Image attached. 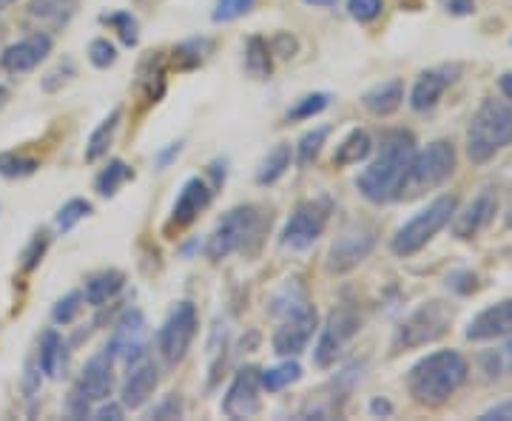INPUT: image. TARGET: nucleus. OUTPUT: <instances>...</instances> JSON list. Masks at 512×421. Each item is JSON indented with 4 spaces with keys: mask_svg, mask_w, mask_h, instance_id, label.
Wrapping results in <instances>:
<instances>
[{
    "mask_svg": "<svg viewBox=\"0 0 512 421\" xmlns=\"http://www.w3.org/2000/svg\"><path fill=\"white\" fill-rule=\"evenodd\" d=\"M413 154H416V137L410 131H384L379 157L367 165L365 171L359 174V180H356L362 197L376 202V205L393 200Z\"/></svg>",
    "mask_w": 512,
    "mask_h": 421,
    "instance_id": "obj_1",
    "label": "nucleus"
},
{
    "mask_svg": "<svg viewBox=\"0 0 512 421\" xmlns=\"http://www.w3.org/2000/svg\"><path fill=\"white\" fill-rule=\"evenodd\" d=\"M470 367L458 350H436L419 359L407 373V390L413 402L421 407H441L456 396V390L467 382Z\"/></svg>",
    "mask_w": 512,
    "mask_h": 421,
    "instance_id": "obj_2",
    "label": "nucleus"
},
{
    "mask_svg": "<svg viewBox=\"0 0 512 421\" xmlns=\"http://www.w3.org/2000/svg\"><path fill=\"white\" fill-rule=\"evenodd\" d=\"M271 313L279 316V328L274 333V353H279V356H299L302 350L308 348L311 336L316 333V325H319L316 308L308 302L305 291L296 282L285 285L274 296Z\"/></svg>",
    "mask_w": 512,
    "mask_h": 421,
    "instance_id": "obj_3",
    "label": "nucleus"
},
{
    "mask_svg": "<svg viewBox=\"0 0 512 421\" xmlns=\"http://www.w3.org/2000/svg\"><path fill=\"white\" fill-rule=\"evenodd\" d=\"M456 163V146L447 140H436L427 148H421L410 157V165L404 171L393 200H416V197H424L427 191H436L456 174Z\"/></svg>",
    "mask_w": 512,
    "mask_h": 421,
    "instance_id": "obj_4",
    "label": "nucleus"
},
{
    "mask_svg": "<svg viewBox=\"0 0 512 421\" xmlns=\"http://www.w3.org/2000/svg\"><path fill=\"white\" fill-rule=\"evenodd\" d=\"M512 143V106L487 97L470 120L467 129V157L476 165L493 160L501 148Z\"/></svg>",
    "mask_w": 512,
    "mask_h": 421,
    "instance_id": "obj_5",
    "label": "nucleus"
},
{
    "mask_svg": "<svg viewBox=\"0 0 512 421\" xmlns=\"http://www.w3.org/2000/svg\"><path fill=\"white\" fill-rule=\"evenodd\" d=\"M262 231H265V214L256 205L231 208L211 231L205 242V254L211 262H222L237 251H254L251 242H259Z\"/></svg>",
    "mask_w": 512,
    "mask_h": 421,
    "instance_id": "obj_6",
    "label": "nucleus"
},
{
    "mask_svg": "<svg viewBox=\"0 0 512 421\" xmlns=\"http://www.w3.org/2000/svg\"><path fill=\"white\" fill-rule=\"evenodd\" d=\"M456 211L458 200L453 194H444L439 200H433L427 208H421L413 220H407L402 228L396 231V237L390 239V251H393L396 257L404 259L419 254L427 242H433V237L439 234L441 228L450 225V220L456 217Z\"/></svg>",
    "mask_w": 512,
    "mask_h": 421,
    "instance_id": "obj_7",
    "label": "nucleus"
},
{
    "mask_svg": "<svg viewBox=\"0 0 512 421\" xmlns=\"http://www.w3.org/2000/svg\"><path fill=\"white\" fill-rule=\"evenodd\" d=\"M450 322H453V305H447L441 299H430L399 325L393 348L416 350L424 348V345H433L436 339H441L450 330Z\"/></svg>",
    "mask_w": 512,
    "mask_h": 421,
    "instance_id": "obj_8",
    "label": "nucleus"
},
{
    "mask_svg": "<svg viewBox=\"0 0 512 421\" xmlns=\"http://www.w3.org/2000/svg\"><path fill=\"white\" fill-rule=\"evenodd\" d=\"M330 214H333V202L330 197H313V200L299 202L293 208L291 220L282 228V248L288 251H308L316 239L325 234Z\"/></svg>",
    "mask_w": 512,
    "mask_h": 421,
    "instance_id": "obj_9",
    "label": "nucleus"
},
{
    "mask_svg": "<svg viewBox=\"0 0 512 421\" xmlns=\"http://www.w3.org/2000/svg\"><path fill=\"white\" fill-rule=\"evenodd\" d=\"M111 390H114V356L109 350H100L97 356H92L77 385L72 390V413L77 419H86L92 413V404L109 402Z\"/></svg>",
    "mask_w": 512,
    "mask_h": 421,
    "instance_id": "obj_10",
    "label": "nucleus"
},
{
    "mask_svg": "<svg viewBox=\"0 0 512 421\" xmlns=\"http://www.w3.org/2000/svg\"><path fill=\"white\" fill-rule=\"evenodd\" d=\"M197 328H200L197 308L188 299L177 302L171 308V313L165 316L160 333H157V348H160V356H163L165 365H180L183 362L191 342H194V336H197Z\"/></svg>",
    "mask_w": 512,
    "mask_h": 421,
    "instance_id": "obj_11",
    "label": "nucleus"
},
{
    "mask_svg": "<svg viewBox=\"0 0 512 421\" xmlns=\"http://www.w3.org/2000/svg\"><path fill=\"white\" fill-rule=\"evenodd\" d=\"M362 330V316L353 305H339L328 316L325 328L319 333V342L313 348V362L316 367H330L336 362V356L348 345L350 339Z\"/></svg>",
    "mask_w": 512,
    "mask_h": 421,
    "instance_id": "obj_12",
    "label": "nucleus"
},
{
    "mask_svg": "<svg viewBox=\"0 0 512 421\" xmlns=\"http://www.w3.org/2000/svg\"><path fill=\"white\" fill-rule=\"evenodd\" d=\"M376 248V231L370 225H353L330 248V274H348L356 265H362L370 251Z\"/></svg>",
    "mask_w": 512,
    "mask_h": 421,
    "instance_id": "obj_13",
    "label": "nucleus"
},
{
    "mask_svg": "<svg viewBox=\"0 0 512 421\" xmlns=\"http://www.w3.org/2000/svg\"><path fill=\"white\" fill-rule=\"evenodd\" d=\"M148 325H146V316L143 311H137V308H131L120 316V322L114 325V333H111L109 350L111 356H114V362H134L137 356H143L148 350Z\"/></svg>",
    "mask_w": 512,
    "mask_h": 421,
    "instance_id": "obj_14",
    "label": "nucleus"
},
{
    "mask_svg": "<svg viewBox=\"0 0 512 421\" xmlns=\"http://www.w3.org/2000/svg\"><path fill=\"white\" fill-rule=\"evenodd\" d=\"M259 390H262L259 370L256 367H242L234 376L231 387H228L225 399H222V413L228 419H254L256 413L262 410Z\"/></svg>",
    "mask_w": 512,
    "mask_h": 421,
    "instance_id": "obj_15",
    "label": "nucleus"
},
{
    "mask_svg": "<svg viewBox=\"0 0 512 421\" xmlns=\"http://www.w3.org/2000/svg\"><path fill=\"white\" fill-rule=\"evenodd\" d=\"M126 382L120 387V404L128 407V410H140L143 404L154 396V390L160 385V370L154 365L151 353H143L137 356L134 362H128Z\"/></svg>",
    "mask_w": 512,
    "mask_h": 421,
    "instance_id": "obj_16",
    "label": "nucleus"
},
{
    "mask_svg": "<svg viewBox=\"0 0 512 421\" xmlns=\"http://www.w3.org/2000/svg\"><path fill=\"white\" fill-rule=\"evenodd\" d=\"M461 74L458 63H444L436 69H427L419 74L413 92H410V109L413 111H430L441 100V94L447 92Z\"/></svg>",
    "mask_w": 512,
    "mask_h": 421,
    "instance_id": "obj_17",
    "label": "nucleus"
},
{
    "mask_svg": "<svg viewBox=\"0 0 512 421\" xmlns=\"http://www.w3.org/2000/svg\"><path fill=\"white\" fill-rule=\"evenodd\" d=\"M495 214H498V194H495L493 188H484L461 214L456 211V217H453V234L458 239L478 237L495 220Z\"/></svg>",
    "mask_w": 512,
    "mask_h": 421,
    "instance_id": "obj_18",
    "label": "nucleus"
},
{
    "mask_svg": "<svg viewBox=\"0 0 512 421\" xmlns=\"http://www.w3.org/2000/svg\"><path fill=\"white\" fill-rule=\"evenodd\" d=\"M52 52V37L49 35H29L26 40H18V43H12L3 55H0V66H3V72L9 74H23V72H32L35 66H40L46 55Z\"/></svg>",
    "mask_w": 512,
    "mask_h": 421,
    "instance_id": "obj_19",
    "label": "nucleus"
},
{
    "mask_svg": "<svg viewBox=\"0 0 512 421\" xmlns=\"http://www.w3.org/2000/svg\"><path fill=\"white\" fill-rule=\"evenodd\" d=\"M211 197H214V188L205 183L202 177H191L180 188V197H177L174 208H171L168 228H188L211 205Z\"/></svg>",
    "mask_w": 512,
    "mask_h": 421,
    "instance_id": "obj_20",
    "label": "nucleus"
},
{
    "mask_svg": "<svg viewBox=\"0 0 512 421\" xmlns=\"http://www.w3.org/2000/svg\"><path fill=\"white\" fill-rule=\"evenodd\" d=\"M512 333V299L495 302L490 308L473 316V322L467 325V339L470 342H493L504 339Z\"/></svg>",
    "mask_w": 512,
    "mask_h": 421,
    "instance_id": "obj_21",
    "label": "nucleus"
},
{
    "mask_svg": "<svg viewBox=\"0 0 512 421\" xmlns=\"http://www.w3.org/2000/svg\"><path fill=\"white\" fill-rule=\"evenodd\" d=\"M365 109L376 117H387L393 111H399V106L404 103V80L402 77H390L379 86H373L370 92L362 97Z\"/></svg>",
    "mask_w": 512,
    "mask_h": 421,
    "instance_id": "obj_22",
    "label": "nucleus"
},
{
    "mask_svg": "<svg viewBox=\"0 0 512 421\" xmlns=\"http://www.w3.org/2000/svg\"><path fill=\"white\" fill-rule=\"evenodd\" d=\"M123 285H126V276L123 271H100V274H94L86 279V288H83V299L92 305V308H103L109 299H114L117 293L123 291Z\"/></svg>",
    "mask_w": 512,
    "mask_h": 421,
    "instance_id": "obj_23",
    "label": "nucleus"
},
{
    "mask_svg": "<svg viewBox=\"0 0 512 421\" xmlns=\"http://www.w3.org/2000/svg\"><path fill=\"white\" fill-rule=\"evenodd\" d=\"M66 359H69V350H66V342L57 330H46L43 333V345H40V370L49 373L52 379H60L63 370H66Z\"/></svg>",
    "mask_w": 512,
    "mask_h": 421,
    "instance_id": "obj_24",
    "label": "nucleus"
},
{
    "mask_svg": "<svg viewBox=\"0 0 512 421\" xmlns=\"http://www.w3.org/2000/svg\"><path fill=\"white\" fill-rule=\"evenodd\" d=\"M370 151H373V140H370V134L365 129H353L336 146V154H333V165H339V168H345V165H359L362 160L370 157Z\"/></svg>",
    "mask_w": 512,
    "mask_h": 421,
    "instance_id": "obj_25",
    "label": "nucleus"
},
{
    "mask_svg": "<svg viewBox=\"0 0 512 421\" xmlns=\"http://www.w3.org/2000/svg\"><path fill=\"white\" fill-rule=\"evenodd\" d=\"M120 117H123V109H114L109 117L94 129V134L89 137V146H86V163H97V160L109 151L111 140H114V134H117V126H120Z\"/></svg>",
    "mask_w": 512,
    "mask_h": 421,
    "instance_id": "obj_26",
    "label": "nucleus"
},
{
    "mask_svg": "<svg viewBox=\"0 0 512 421\" xmlns=\"http://www.w3.org/2000/svg\"><path fill=\"white\" fill-rule=\"evenodd\" d=\"M291 146L288 143H279V146L262 160L259 171H256V183L259 185H274L288 168H291Z\"/></svg>",
    "mask_w": 512,
    "mask_h": 421,
    "instance_id": "obj_27",
    "label": "nucleus"
},
{
    "mask_svg": "<svg viewBox=\"0 0 512 421\" xmlns=\"http://www.w3.org/2000/svg\"><path fill=\"white\" fill-rule=\"evenodd\" d=\"M245 69L256 80H265L274 72V63H271V46L262 40V37H251L248 46H245Z\"/></svg>",
    "mask_w": 512,
    "mask_h": 421,
    "instance_id": "obj_28",
    "label": "nucleus"
},
{
    "mask_svg": "<svg viewBox=\"0 0 512 421\" xmlns=\"http://www.w3.org/2000/svg\"><path fill=\"white\" fill-rule=\"evenodd\" d=\"M481 370L487 373V379H504V376H512V339L501 348L487 350L481 356Z\"/></svg>",
    "mask_w": 512,
    "mask_h": 421,
    "instance_id": "obj_29",
    "label": "nucleus"
},
{
    "mask_svg": "<svg viewBox=\"0 0 512 421\" xmlns=\"http://www.w3.org/2000/svg\"><path fill=\"white\" fill-rule=\"evenodd\" d=\"M299 376H302V367L296 365V362H282V365L262 370V373H259V382H262L265 390L276 393V390H282V387L293 385Z\"/></svg>",
    "mask_w": 512,
    "mask_h": 421,
    "instance_id": "obj_30",
    "label": "nucleus"
},
{
    "mask_svg": "<svg viewBox=\"0 0 512 421\" xmlns=\"http://www.w3.org/2000/svg\"><path fill=\"white\" fill-rule=\"evenodd\" d=\"M328 137H330L328 126H319V129L308 131V134L299 140V146H296V163L302 165V168H308V165L316 163V157H319L322 146L328 143Z\"/></svg>",
    "mask_w": 512,
    "mask_h": 421,
    "instance_id": "obj_31",
    "label": "nucleus"
},
{
    "mask_svg": "<svg viewBox=\"0 0 512 421\" xmlns=\"http://www.w3.org/2000/svg\"><path fill=\"white\" fill-rule=\"evenodd\" d=\"M128 177H131V168H128L123 160H111V163L100 171V177H97V194H100V197H114Z\"/></svg>",
    "mask_w": 512,
    "mask_h": 421,
    "instance_id": "obj_32",
    "label": "nucleus"
},
{
    "mask_svg": "<svg viewBox=\"0 0 512 421\" xmlns=\"http://www.w3.org/2000/svg\"><path fill=\"white\" fill-rule=\"evenodd\" d=\"M330 106V94L325 92H316V94H305L302 100H296V106L288 109V120H311L316 114H322V111Z\"/></svg>",
    "mask_w": 512,
    "mask_h": 421,
    "instance_id": "obj_33",
    "label": "nucleus"
},
{
    "mask_svg": "<svg viewBox=\"0 0 512 421\" xmlns=\"http://www.w3.org/2000/svg\"><path fill=\"white\" fill-rule=\"evenodd\" d=\"M77 0H35L29 6V15L40 20H66L74 12Z\"/></svg>",
    "mask_w": 512,
    "mask_h": 421,
    "instance_id": "obj_34",
    "label": "nucleus"
},
{
    "mask_svg": "<svg viewBox=\"0 0 512 421\" xmlns=\"http://www.w3.org/2000/svg\"><path fill=\"white\" fill-rule=\"evenodd\" d=\"M154 83L165 89V69H163V60L160 57H154V60H148L146 69H143V77H140V89L146 92L148 103H157L163 94L154 89Z\"/></svg>",
    "mask_w": 512,
    "mask_h": 421,
    "instance_id": "obj_35",
    "label": "nucleus"
},
{
    "mask_svg": "<svg viewBox=\"0 0 512 421\" xmlns=\"http://www.w3.org/2000/svg\"><path fill=\"white\" fill-rule=\"evenodd\" d=\"M92 214V202H86V200H72V202H66L60 211H57V228L60 231H72L74 225L80 220H86Z\"/></svg>",
    "mask_w": 512,
    "mask_h": 421,
    "instance_id": "obj_36",
    "label": "nucleus"
},
{
    "mask_svg": "<svg viewBox=\"0 0 512 421\" xmlns=\"http://www.w3.org/2000/svg\"><path fill=\"white\" fill-rule=\"evenodd\" d=\"M256 6V0H217L214 6V23H231L245 18Z\"/></svg>",
    "mask_w": 512,
    "mask_h": 421,
    "instance_id": "obj_37",
    "label": "nucleus"
},
{
    "mask_svg": "<svg viewBox=\"0 0 512 421\" xmlns=\"http://www.w3.org/2000/svg\"><path fill=\"white\" fill-rule=\"evenodd\" d=\"M37 160H29V157H20V154H0V174L15 180V177H29L35 174Z\"/></svg>",
    "mask_w": 512,
    "mask_h": 421,
    "instance_id": "obj_38",
    "label": "nucleus"
},
{
    "mask_svg": "<svg viewBox=\"0 0 512 421\" xmlns=\"http://www.w3.org/2000/svg\"><path fill=\"white\" fill-rule=\"evenodd\" d=\"M83 293L74 291L69 296H63L60 302L55 305V322L57 325H72L74 319H77V313L83 311Z\"/></svg>",
    "mask_w": 512,
    "mask_h": 421,
    "instance_id": "obj_39",
    "label": "nucleus"
},
{
    "mask_svg": "<svg viewBox=\"0 0 512 421\" xmlns=\"http://www.w3.org/2000/svg\"><path fill=\"white\" fill-rule=\"evenodd\" d=\"M384 0H348L350 18L359 20V23H370L382 15Z\"/></svg>",
    "mask_w": 512,
    "mask_h": 421,
    "instance_id": "obj_40",
    "label": "nucleus"
},
{
    "mask_svg": "<svg viewBox=\"0 0 512 421\" xmlns=\"http://www.w3.org/2000/svg\"><path fill=\"white\" fill-rule=\"evenodd\" d=\"M103 23H111V26L120 32V37H123V43H126V46H134V43H137V20L131 18L128 12L106 15V18H103Z\"/></svg>",
    "mask_w": 512,
    "mask_h": 421,
    "instance_id": "obj_41",
    "label": "nucleus"
},
{
    "mask_svg": "<svg viewBox=\"0 0 512 421\" xmlns=\"http://www.w3.org/2000/svg\"><path fill=\"white\" fill-rule=\"evenodd\" d=\"M89 57H92V63L97 69H109L111 63L117 60V49L106 37H97L92 43V49H89Z\"/></svg>",
    "mask_w": 512,
    "mask_h": 421,
    "instance_id": "obj_42",
    "label": "nucleus"
},
{
    "mask_svg": "<svg viewBox=\"0 0 512 421\" xmlns=\"http://www.w3.org/2000/svg\"><path fill=\"white\" fill-rule=\"evenodd\" d=\"M447 288L453 293L467 296V293H473L478 288V276L473 271H456V274L447 276Z\"/></svg>",
    "mask_w": 512,
    "mask_h": 421,
    "instance_id": "obj_43",
    "label": "nucleus"
},
{
    "mask_svg": "<svg viewBox=\"0 0 512 421\" xmlns=\"http://www.w3.org/2000/svg\"><path fill=\"white\" fill-rule=\"evenodd\" d=\"M183 413V404H180V399L177 396H168L160 407H154L151 410V419H177Z\"/></svg>",
    "mask_w": 512,
    "mask_h": 421,
    "instance_id": "obj_44",
    "label": "nucleus"
},
{
    "mask_svg": "<svg viewBox=\"0 0 512 421\" xmlns=\"http://www.w3.org/2000/svg\"><path fill=\"white\" fill-rule=\"evenodd\" d=\"M46 245H49V234H37V237L32 239V245H29V251L23 254V259H26L23 265H26V268H35L37 259L43 257V251H46Z\"/></svg>",
    "mask_w": 512,
    "mask_h": 421,
    "instance_id": "obj_45",
    "label": "nucleus"
},
{
    "mask_svg": "<svg viewBox=\"0 0 512 421\" xmlns=\"http://www.w3.org/2000/svg\"><path fill=\"white\" fill-rule=\"evenodd\" d=\"M293 52H296V40L291 35H276L274 46H271V55L293 57Z\"/></svg>",
    "mask_w": 512,
    "mask_h": 421,
    "instance_id": "obj_46",
    "label": "nucleus"
},
{
    "mask_svg": "<svg viewBox=\"0 0 512 421\" xmlns=\"http://www.w3.org/2000/svg\"><path fill=\"white\" fill-rule=\"evenodd\" d=\"M481 421H512V402H501L495 404V407H490V410L481 416Z\"/></svg>",
    "mask_w": 512,
    "mask_h": 421,
    "instance_id": "obj_47",
    "label": "nucleus"
},
{
    "mask_svg": "<svg viewBox=\"0 0 512 421\" xmlns=\"http://www.w3.org/2000/svg\"><path fill=\"white\" fill-rule=\"evenodd\" d=\"M123 410H126V407H123V404H103L100 402V407H97V410H94L92 416L94 419H111V421H117V419H123Z\"/></svg>",
    "mask_w": 512,
    "mask_h": 421,
    "instance_id": "obj_48",
    "label": "nucleus"
},
{
    "mask_svg": "<svg viewBox=\"0 0 512 421\" xmlns=\"http://www.w3.org/2000/svg\"><path fill=\"white\" fill-rule=\"evenodd\" d=\"M447 12L464 18V15H473L476 12V0H447Z\"/></svg>",
    "mask_w": 512,
    "mask_h": 421,
    "instance_id": "obj_49",
    "label": "nucleus"
},
{
    "mask_svg": "<svg viewBox=\"0 0 512 421\" xmlns=\"http://www.w3.org/2000/svg\"><path fill=\"white\" fill-rule=\"evenodd\" d=\"M180 151H183V143H171V146L165 148L163 154H157V165H160V168H165V165L171 163V160H174Z\"/></svg>",
    "mask_w": 512,
    "mask_h": 421,
    "instance_id": "obj_50",
    "label": "nucleus"
},
{
    "mask_svg": "<svg viewBox=\"0 0 512 421\" xmlns=\"http://www.w3.org/2000/svg\"><path fill=\"white\" fill-rule=\"evenodd\" d=\"M370 413L387 419V416H393V404L387 402V399H376V402H370Z\"/></svg>",
    "mask_w": 512,
    "mask_h": 421,
    "instance_id": "obj_51",
    "label": "nucleus"
},
{
    "mask_svg": "<svg viewBox=\"0 0 512 421\" xmlns=\"http://www.w3.org/2000/svg\"><path fill=\"white\" fill-rule=\"evenodd\" d=\"M498 86H501V94L507 97V100H512V72H507L501 80H498Z\"/></svg>",
    "mask_w": 512,
    "mask_h": 421,
    "instance_id": "obj_52",
    "label": "nucleus"
},
{
    "mask_svg": "<svg viewBox=\"0 0 512 421\" xmlns=\"http://www.w3.org/2000/svg\"><path fill=\"white\" fill-rule=\"evenodd\" d=\"M308 6H319V9H328V6H336L339 0H305Z\"/></svg>",
    "mask_w": 512,
    "mask_h": 421,
    "instance_id": "obj_53",
    "label": "nucleus"
},
{
    "mask_svg": "<svg viewBox=\"0 0 512 421\" xmlns=\"http://www.w3.org/2000/svg\"><path fill=\"white\" fill-rule=\"evenodd\" d=\"M6 100H9V89H6V86H0V106H3Z\"/></svg>",
    "mask_w": 512,
    "mask_h": 421,
    "instance_id": "obj_54",
    "label": "nucleus"
},
{
    "mask_svg": "<svg viewBox=\"0 0 512 421\" xmlns=\"http://www.w3.org/2000/svg\"><path fill=\"white\" fill-rule=\"evenodd\" d=\"M507 228H512V200H510V208H507Z\"/></svg>",
    "mask_w": 512,
    "mask_h": 421,
    "instance_id": "obj_55",
    "label": "nucleus"
},
{
    "mask_svg": "<svg viewBox=\"0 0 512 421\" xmlns=\"http://www.w3.org/2000/svg\"><path fill=\"white\" fill-rule=\"evenodd\" d=\"M12 3H18V0H0V9H6V6H12Z\"/></svg>",
    "mask_w": 512,
    "mask_h": 421,
    "instance_id": "obj_56",
    "label": "nucleus"
}]
</instances>
